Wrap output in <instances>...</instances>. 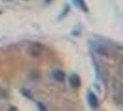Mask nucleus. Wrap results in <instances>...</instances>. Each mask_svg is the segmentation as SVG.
<instances>
[{
    "mask_svg": "<svg viewBox=\"0 0 123 111\" xmlns=\"http://www.w3.org/2000/svg\"><path fill=\"white\" fill-rule=\"evenodd\" d=\"M69 84L70 86L74 88V89H77V88H80V79L79 77V75L77 74H72L70 77H69Z\"/></svg>",
    "mask_w": 123,
    "mask_h": 111,
    "instance_id": "4",
    "label": "nucleus"
},
{
    "mask_svg": "<svg viewBox=\"0 0 123 111\" xmlns=\"http://www.w3.org/2000/svg\"><path fill=\"white\" fill-rule=\"evenodd\" d=\"M74 4L80 8L83 12H88V7H87L86 2L84 0H73Z\"/></svg>",
    "mask_w": 123,
    "mask_h": 111,
    "instance_id": "6",
    "label": "nucleus"
},
{
    "mask_svg": "<svg viewBox=\"0 0 123 111\" xmlns=\"http://www.w3.org/2000/svg\"><path fill=\"white\" fill-rule=\"evenodd\" d=\"M91 46H92V49L95 53H97L101 56L108 57V56H113L115 55V51L113 50V48L105 43L93 41V42H91Z\"/></svg>",
    "mask_w": 123,
    "mask_h": 111,
    "instance_id": "1",
    "label": "nucleus"
},
{
    "mask_svg": "<svg viewBox=\"0 0 123 111\" xmlns=\"http://www.w3.org/2000/svg\"><path fill=\"white\" fill-rule=\"evenodd\" d=\"M53 77L56 81H59V82H63L65 80V78H66V74L64 71H62L60 69H57V70H55L54 73H53Z\"/></svg>",
    "mask_w": 123,
    "mask_h": 111,
    "instance_id": "5",
    "label": "nucleus"
},
{
    "mask_svg": "<svg viewBox=\"0 0 123 111\" xmlns=\"http://www.w3.org/2000/svg\"><path fill=\"white\" fill-rule=\"evenodd\" d=\"M87 99H88V103L90 106L92 108H97L99 106V101L97 96L93 93L92 92H89L88 93V96H87Z\"/></svg>",
    "mask_w": 123,
    "mask_h": 111,
    "instance_id": "3",
    "label": "nucleus"
},
{
    "mask_svg": "<svg viewBox=\"0 0 123 111\" xmlns=\"http://www.w3.org/2000/svg\"><path fill=\"white\" fill-rule=\"evenodd\" d=\"M43 52V46L39 43H32L29 46V53L32 57L41 56Z\"/></svg>",
    "mask_w": 123,
    "mask_h": 111,
    "instance_id": "2",
    "label": "nucleus"
}]
</instances>
